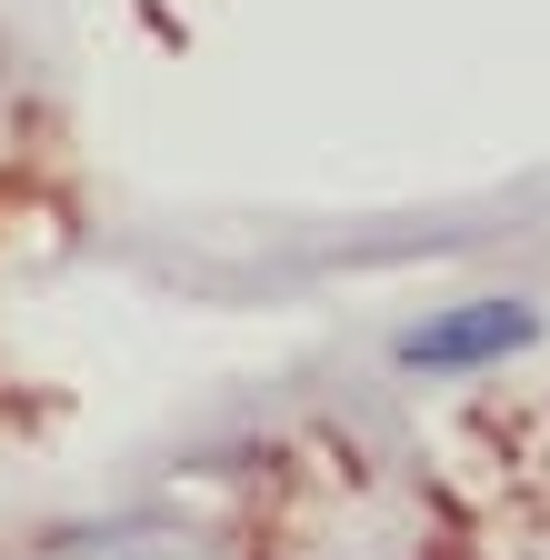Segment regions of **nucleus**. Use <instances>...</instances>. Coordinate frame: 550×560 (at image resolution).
<instances>
[{"label": "nucleus", "instance_id": "nucleus-1", "mask_svg": "<svg viewBox=\"0 0 550 560\" xmlns=\"http://www.w3.org/2000/svg\"><path fill=\"white\" fill-rule=\"evenodd\" d=\"M540 320L520 311V301H470V311H441V320H421L400 340V361L410 371H470V361H501V350H520Z\"/></svg>", "mask_w": 550, "mask_h": 560}]
</instances>
